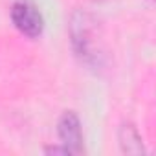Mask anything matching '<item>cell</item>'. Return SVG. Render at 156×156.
<instances>
[{
  "mask_svg": "<svg viewBox=\"0 0 156 156\" xmlns=\"http://www.w3.org/2000/svg\"><path fill=\"white\" fill-rule=\"evenodd\" d=\"M11 20L15 24V28L24 33L26 37H39L42 33V15L37 9V6L30 0H17L11 8Z\"/></svg>",
  "mask_w": 156,
  "mask_h": 156,
  "instance_id": "obj_1",
  "label": "cell"
},
{
  "mask_svg": "<svg viewBox=\"0 0 156 156\" xmlns=\"http://www.w3.org/2000/svg\"><path fill=\"white\" fill-rule=\"evenodd\" d=\"M62 154H81L83 152V130L81 121L73 112H64L57 125Z\"/></svg>",
  "mask_w": 156,
  "mask_h": 156,
  "instance_id": "obj_2",
  "label": "cell"
},
{
  "mask_svg": "<svg viewBox=\"0 0 156 156\" xmlns=\"http://www.w3.org/2000/svg\"><path fill=\"white\" fill-rule=\"evenodd\" d=\"M119 143H121V151L127 154H140L143 152V145H141V138L136 132V129L132 125H123L121 132H119Z\"/></svg>",
  "mask_w": 156,
  "mask_h": 156,
  "instance_id": "obj_3",
  "label": "cell"
}]
</instances>
